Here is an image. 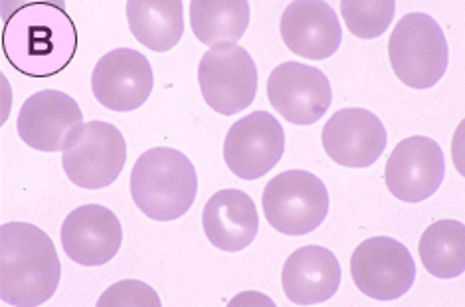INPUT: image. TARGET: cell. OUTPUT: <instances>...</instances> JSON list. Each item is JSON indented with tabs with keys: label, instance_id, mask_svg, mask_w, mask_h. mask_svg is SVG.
<instances>
[{
	"label": "cell",
	"instance_id": "6da1fadb",
	"mask_svg": "<svg viewBox=\"0 0 465 307\" xmlns=\"http://www.w3.org/2000/svg\"><path fill=\"white\" fill-rule=\"evenodd\" d=\"M3 50L28 78H52L70 65L77 30L62 3H15L3 13Z\"/></svg>",
	"mask_w": 465,
	"mask_h": 307
},
{
	"label": "cell",
	"instance_id": "7a4b0ae2",
	"mask_svg": "<svg viewBox=\"0 0 465 307\" xmlns=\"http://www.w3.org/2000/svg\"><path fill=\"white\" fill-rule=\"evenodd\" d=\"M62 264L42 228L8 223L0 228V298L6 305L36 307L58 290Z\"/></svg>",
	"mask_w": 465,
	"mask_h": 307
},
{
	"label": "cell",
	"instance_id": "3957f363",
	"mask_svg": "<svg viewBox=\"0 0 465 307\" xmlns=\"http://www.w3.org/2000/svg\"><path fill=\"white\" fill-rule=\"evenodd\" d=\"M198 193L194 164L181 151L154 147L139 155L131 171V196L139 211L159 223L188 213Z\"/></svg>",
	"mask_w": 465,
	"mask_h": 307
},
{
	"label": "cell",
	"instance_id": "277c9868",
	"mask_svg": "<svg viewBox=\"0 0 465 307\" xmlns=\"http://www.w3.org/2000/svg\"><path fill=\"white\" fill-rule=\"evenodd\" d=\"M389 56L398 80L414 90H428L446 75L450 48L434 18L410 13L392 30Z\"/></svg>",
	"mask_w": 465,
	"mask_h": 307
},
{
	"label": "cell",
	"instance_id": "5b68a950",
	"mask_svg": "<svg viewBox=\"0 0 465 307\" xmlns=\"http://www.w3.org/2000/svg\"><path fill=\"white\" fill-rule=\"evenodd\" d=\"M265 221L287 236L312 234L329 214V191L309 171H283L265 184L262 194Z\"/></svg>",
	"mask_w": 465,
	"mask_h": 307
},
{
	"label": "cell",
	"instance_id": "8992f818",
	"mask_svg": "<svg viewBox=\"0 0 465 307\" xmlns=\"http://www.w3.org/2000/svg\"><path fill=\"white\" fill-rule=\"evenodd\" d=\"M351 276L367 298L392 302L414 286L416 264L402 243L389 236H374L352 252Z\"/></svg>",
	"mask_w": 465,
	"mask_h": 307
},
{
	"label": "cell",
	"instance_id": "52a82bcc",
	"mask_svg": "<svg viewBox=\"0 0 465 307\" xmlns=\"http://www.w3.org/2000/svg\"><path fill=\"white\" fill-rule=\"evenodd\" d=\"M198 84L208 107L223 115L240 114L256 100V62L242 46L208 50L198 64Z\"/></svg>",
	"mask_w": 465,
	"mask_h": 307
},
{
	"label": "cell",
	"instance_id": "ba28073f",
	"mask_svg": "<svg viewBox=\"0 0 465 307\" xmlns=\"http://www.w3.org/2000/svg\"><path fill=\"white\" fill-rule=\"evenodd\" d=\"M127 161V144L121 131L105 122L84 124L62 164L68 179L82 189H105L114 184Z\"/></svg>",
	"mask_w": 465,
	"mask_h": 307
},
{
	"label": "cell",
	"instance_id": "9c48e42d",
	"mask_svg": "<svg viewBox=\"0 0 465 307\" xmlns=\"http://www.w3.org/2000/svg\"><path fill=\"white\" fill-rule=\"evenodd\" d=\"M84 127L80 105L68 94L44 90L30 95L20 107L16 129L20 139L32 149L58 153L72 147Z\"/></svg>",
	"mask_w": 465,
	"mask_h": 307
},
{
	"label": "cell",
	"instance_id": "30bf717a",
	"mask_svg": "<svg viewBox=\"0 0 465 307\" xmlns=\"http://www.w3.org/2000/svg\"><path fill=\"white\" fill-rule=\"evenodd\" d=\"M285 134L268 112H253L230 127L224 139L228 169L243 181H256L283 157Z\"/></svg>",
	"mask_w": 465,
	"mask_h": 307
},
{
	"label": "cell",
	"instance_id": "8fae6325",
	"mask_svg": "<svg viewBox=\"0 0 465 307\" xmlns=\"http://www.w3.org/2000/svg\"><path fill=\"white\" fill-rule=\"evenodd\" d=\"M446 177V159L434 139L414 135L401 141L386 161L384 183L402 203H424Z\"/></svg>",
	"mask_w": 465,
	"mask_h": 307
},
{
	"label": "cell",
	"instance_id": "7c38bea8",
	"mask_svg": "<svg viewBox=\"0 0 465 307\" xmlns=\"http://www.w3.org/2000/svg\"><path fill=\"white\" fill-rule=\"evenodd\" d=\"M268 100L290 124L313 125L329 112L333 92L327 75L313 65L283 62L270 74Z\"/></svg>",
	"mask_w": 465,
	"mask_h": 307
},
{
	"label": "cell",
	"instance_id": "4fadbf2b",
	"mask_svg": "<svg viewBox=\"0 0 465 307\" xmlns=\"http://www.w3.org/2000/svg\"><path fill=\"white\" fill-rule=\"evenodd\" d=\"M327 155L341 167L367 169L389 144L386 127L369 109L345 107L331 115L321 134Z\"/></svg>",
	"mask_w": 465,
	"mask_h": 307
},
{
	"label": "cell",
	"instance_id": "5bb4252c",
	"mask_svg": "<svg viewBox=\"0 0 465 307\" xmlns=\"http://www.w3.org/2000/svg\"><path fill=\"white\" fill-rule=\"evenodd\" d=\"M154 85L149 60L141 52L117 48L97 62L92 74L95 100L112 112H135L145 104Z\"/></svg>",
	"mask_w": 465,
	"mask_h": 307
},
{
	"label": "cell",
	"instance_id": "9a60e30c",
	"mask_svg": "<svg viewBox=\"0 0 465 307\" xmlns=\"http://www.w3.org/2000/svg\"><path fill=\"white\" fill-rule=\"evenodd\" d=\"M124 243V228L114 211L102 204H84L62 224V246L80 266H104L114 260Z\"/></svg>",
	"mask_w": 465,
	"mask_h": 307
},
{
	"label": "cell",
	"instance_id": "2e32d148",
	"mask_svg": "<svg viewBox=\"0 0 465 307\" xmlns=\"http://www.w3.org/2000/svg\"><path fill=\"white\" fill-rule=\"evenodd\" d=\"M280 30L285 46L307 60H327L342 42L339 16L323 0H295L287 5Z\"/></svg>",
	"mask_w": 465,
	"mask_h": 307
},
{
	"label": "cell",
	"instance_id": "e0dca14e",
	"mask_svg": "<svg viewBox=\"0 0 465 307\" xmlns=\"http://www.w3.org/2000/svg\"><path fill=\"white\" fill-rule=\"evenodd\" d=\"M282 286L297 305H317L333 298L341 286V264L323 246H303L285 260Z\"/></svg>",
	"mask_w": 465,
	"mask_h": 307
},
{
	"label": "cell",
	"instance_id": "ac0fdd59",
	"mask_svg": "<svg viewBox=\"0 0 465 307\" xmlns=\"http://www.w3.org/2000/svg\"><path fill=\"white\" fill-rule=\"evenodd\" d=\"M203 228L210 244L224 252L248 248L258 236L260 216L252 196L224 189L210 196L203 213Z\"/></svg>",
	"mask_w": 465,
	"mask_h": 307
},
{
	"label": "cell",
	"instance_id": "d6986e66",
	"mask_svg": "<svg viewBox=\"0 0 465 307\" xmlns=\"http://www.w3.org/2000/svg\"><path fill=\"white\" fill-rule=\"evenodd\" d=\"M181 0H129L127 22L133 36L153 52H169L184 35Z\"/></svg>",
	"mask_w": 465,
	"mask_h": 307
},
{
	"label": "cell",
	"instance_id": "ffe728a7",
	"mask_svg": "<svg viewBox=\"0 0 465 307\" xmlns=\"http://www.w3.org/2000/svg\"><path fill=\"white\" fill-rule=\"evenodd\" d=\"M191 26L213 50L236 46L250 26V5L246 0H193Z\"/></svg>",
	"mask_w": 465,
	"mask_h": 307
},
{
	"label": "cell",
	"instance_id": "44dd1931",
	"mask_svg": "<svg viewBox=\"0 0 465 307\" xmlns=\"http://www.w3.org/2000/svg\"><path fill=\"white\" fill-rule=\"evenodd\" d=\"M424 268L440 280H453L465 272V226L461 221L431 223L420 238Z\"/></svg>",
	"mask_w": 465,
	"mask_h": 307
},
{
	"label": "cell",
	"instance_id": "7402d4cb",
	"mask_svg": "<svg viewBox=\"0 0 465 307\" xmlns=\"http://www.w3.org/2000/svg\"><path fill=\"white\" fill-rule=\"evenodd\" d=\"M394 0H341V15L352 36L372 40L391 28Z\"/></svg>",
	"mask_w": 465,
	"mask_h": 307
},
{
	"label": "cell",
	"instance_id": "603a6c76",
	"mask_svg": "<svg viewBox=\"0 0 465 307\" xmlns=\"http://www.w3.org/2000/svg\"><path fill=\"white\" fill-rule=\"evenodd\" d=\"M97 307H161V298L145 282L124 280L104 292Z\"/></svg>",
	"mask_w": 465,
	"mask_h": 307
}]
</instances>
